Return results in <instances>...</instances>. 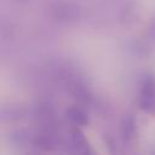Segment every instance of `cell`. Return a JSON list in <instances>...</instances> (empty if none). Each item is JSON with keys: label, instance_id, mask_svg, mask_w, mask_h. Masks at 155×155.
<instances>
[{"label": "cell", "instance_id": "4", "mask_svg": "<svg viewBox=\"0 0 155 155\" xmlns=\"http://www.w3.org/2000/svg\"><path fill=\"white\" fill-rule=\"evenodd\" d=\"M67 119L75 126H86L88 124V116L84 109L79 107H71L65 110Z\"/></svg>", "mask_w": 155, "mask_h": 155}, {"label": "cell", "instance_id": "2", "mask_svg": "<svg viewBox=\"0 0 155 155\" xmlns=\"http://www.w3.org/2000/svg\"><path fill=\"white\" fill-rule=\"evenodd\" d=\"M70 143H71V147H73L74 151L78 153V154L86 155V154L91 153L88 140L86 139L85 133L79 128V126H76L75 128L71 130V132H70Z\"/></svg>", "mask_w": 155, "mask_h": 155}, {"label": "cell", "instance_id": "3", "mask_svg": "<svg viewBox=\"0 0 155 155\" xmlns=\"http://www.w3.org/2000/svg\"><path fill=\"white\" fill-rule=\"evenodd\" d=\"M120 132H121V137L125 143H127V144L133 143V140L137 136V122L133 116L128 115L122 120Z\"/></svg>", "mask_w": 155, "mask_h": 155}, {"label": "cell", "instance_id": "1", "mask_svg": "<svg viewBox=\"0 0 155 155\" xmlns=\"http://www.w3.org/2000/svg\"><path fill=\"white\" fill-rule=\"evenodd\" d=\"M138 105L142 111L155 117V76L145 75L139 91Z\"/></svg>", "mask_w": 155, "mask_h": 155}, {"label": "cell", "instance_id": "5", "mask_svg": "<svg viewBox=\"0 0 155 155\" xmlns=\"http://www.w3.org/2000/svg\"><path fill=\"white\" fill-rule=\"evenodd\" d=\"M34 145L36 148H40L42 150H51L53 147V139L47 136V134H42V136H38L34 139Z\"/></svg>", "mask_w": 155, "mask_h": 155}, {"label": "cell", "instance_id": "6", "mask_svg": "<svg viewBox=\"0 0 155 155\" xmlns=\"http://www.w3.org/2000/svg\"><path fill=\"white\" fill-rule=\"evenodd\" d=\"M148 35L150 39H155V19L153 21V23L150 24L149 27V30H148Z\"/></svg>", "mask_w": 155, "mask_h": 155}]
</instances>
